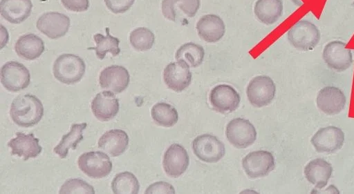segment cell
<instances>
[{
    "label": "cell",
    "instance_id": "4fadbf2b",
    "mask_svg": "<svg viewBox=\"0 0 354 194\" xmlns=\"http://www.w3.org/2000/svg\"><path fill=\"white\" fill-rule=\"evenodd\" d=\"M37 29L52 39L64 36L70 27V19L64 14L48 12L41 14L36 23Z\"/></svg>",
    "mask_w": 354,
    "mask_h": 194
},
{
    "label": "cell",
    "instance_id": "ba28073f",
    "mask_svg": "<svg viewBox=\"0 0 354 194\" xmlns=\"http://www.w3.org/2000/svg\"><path fill=\"white\" fill-rule=\"evenodd\" d=\"M192 149L199 159L208 163L218 162L225 153L224 144L216 137L210 134L197 136L193 140Z\"/></svg>",
    "mask_w": 354,
    "mask_h": 194
},
{
    "label": "cell",
    "instance_id": "f35d334b",
    "mask_svg": "<svg viewBox=\"0 0 354 194\" xmlns=\"http://www.w3.org/2000/svg\"><path fill=\"white\" fill-rule=\"evenodd\" d=\"M352 5L354 6V1H353V2Z\"/></svg>",
    "mask_w": 354,
    "mask_h": 194
},
{
    "label": "cell",
    "instance_id": "4dcf8cb0",
    "mask_svg": "<svg viewBox=\"0 0 354 194\" xmlns=\"http://www.w3.org/2000/svg\"><path fill=\"white\" fill-rule=\"evenodd\" d=\"M111 189L114 193H134L140 190V184L136 177L129 171L117 174L111 182Z\"/></svg>",
    "mask_w": 354,
    "mask_h": 194
},
{
    "label": "cell",
    "instance_id": "603a6c76",
    "mask_svg": "<svg viewBox=\"0 0 354 194\" xmlns=\"http://www.w3.org/2000/svg\"><path fill=\"white\" fill-rule=\"evenodd\" d=\"M32 8L31 0H1L0 13L8 22L20 23L30 14Z\"/></svg>",
    "mask_w": 354,
    "mask_h": 194
},
{
    "label": "cell",
    "instance_id": "f546056e",
    "mask_svg": "<svg viewBox=\"0 0 354 194\" xmlns=\"http://www.w3.org/2000/svg\"><path fill=\"white\" fill-rule=\"evenodd\" d=\"M151 115L153 121L163 127H171L178 119L176 109L173 106L163 102L156 104L151 108Z\"/></svg>",
    "mask_w": 354,
    "mask_h": 194
},
{
    "label": "cell",
    "instance_id": "cb8c5ba5",
    "mask_svg": "<svg viewBox=\"0 0 354 194\" xmlns=\"http://www.w3.org/2000/svg\"><path fill=\"white\" fill-rule=\"evenodd\" d=\"M332 173L331 164L322 158L311 160L304 168L306 178L318 189L323 188L327 184Z\"/></svg>",
    "mask_w": 354,
    "mask_h": 194
},
{
    "label": "cell",
    "instance_id": "4316f807",
    "mask_svg": "<svg viewBox=\"0 0 354 194\" xmlns=\"http://www.w3.org/2000/svg\"><path fill=\"white\" fill-rule=\"evenodd\" d=\"M86 123L73 124L70 131L64 135L59 144L54 148L53 152L60 158H65L69 148L75 150L77 144L83 139V131L86 128Z\"/></svg>",
    "mask_w": 354,
    "mask_h": 194
},
{
    "label": "cell",
    "instance_id": "d590c367",
    "mask_svg": "<svg viewBox=\"0 0 354 194\" xmlns=\"http://www.w3.org/2000/svg\"><path fill=\"white\" fill-rule=\"evenodd\" d=\"M62 3L68 10L84 12L89 7L88 0H61Z\"/></svg>",
    "mask_w": 354,
    "mask_h": 194
},
{
    "label": "cell",
    "instance_id": "2e32d148",
    "mask_svg": "<svg viewBox=\"0 0 354 194\" xmlns=\"http://www.w3.org/2000/svg\"><path fill=\"white\" fill-rule=\"evenodd\" d=\"M200 8V0H162V13L168 20L178 22L194 17Z\"/></svg>",
    "mask_w": 354,
    "mask_h": 194
},
{
    "label": "cell",
    "instance_id": "d4e9b609",
    "mask_svg": "<svg viewBox=\"0 0 354 194\" xmlns=\"http://www.w3.org/2000/svg\"><path fill=\"white\" fill-rule=\"evenodd\" d=\"M45 50L43 40L36 35L28 33L21 36L15 45L16 53L26 60H34Z\"/></svg>",
    "mask_w": 354,
    "mask_h": 194
},
{
    "label": "cell",
    "instance_id": "5bb4252c",
    "mask_svg": "<svg viewBox=\"0 0 354 194\" xmlns=\"http://www.w3.org/2000/svg\"><path fill=\"white\" fill-rule=\"evenodd\" d=\"M189 163L187 151L178 144L169 146L164 154L162 165L166 174L169 177H180L186 171Z\"/></svg>",
    "mask_w": 354,
    "mask_h": 194
},
{
    "label": "cell",
    "instance_id": "f1b7e54d",
    "mask_svg": "<svg viewBox=\"0 0 354 194\" xmlns=\"http://www.w3.org/2000/svg\"><path fill=\"white\" fill-rule=\"evenodd\" d=\"M106 36L100 33L95 34L93 36V39L96 47L89 48L95 50L97 57L100 60H102L105 57L107 52L111 53L113 57L118 55L120 52L119 39L109 34V28H106Z\"/></svg>",
    "mask_w": 354,
    "mask_h": 194
},
{
    "label": "cell",
    "instance_id": "30bf717a",
    "mask_svg": "<svg viewBox=\"0 0 354 194\" xmlns=\"http://www.w3.org/2000/svg\"><path fill=\"white\" fill-rule=\"evenodd\" d=\"M346 43L342 41H332L323 50L322 57L325 64L337 72L347 70L353 63L351 49L346 48Z\"/></svg>",
    "mask_w": 354,
    "mask_h": 194
},
{
    "label": "cell",
    "instance_id": "6da1fadb",
    "mask_svg": "<svg viewBox=\"0 0 354 194\" xmlns=\"http://www.w3.org/2000/svg\"><path fill=\"white\" fill-rule=\"evenodd\" d=\"M10 115L17 125L24 128L31 127L41 119L44 115V106L35 95H20L13 99Z\"/></svg>",
    "mask_w": 354,
    "mask_h": 194
},
{
    "label": "cell",
    "instance_id": "e575fe53",
    "mask_svg": "<svg viewBox=\"0 0 354 194\" xmlns=\"http://www.w3.org/2000/svg\"><path fill=\"white\" fill-rule=\"evenodd\" d=\"M145 193H175L173 186L165 182H155L146 189Z\"/></svg>",
    "mask_w": 354,
    "mask_h": 194
},
{
    "label": "cell",
    "instance_id": "e0dca14e",
    "mask_svg": "<svg viewBox=\"0 0 354 194\" xmlns=\"http://www.w3.org/2000/svg\"><path fill=\"white\" fill-rule=\"evenodd\" d=\"M130 75L122 66L112 65L104 68L99 76V83L102 89L113 93H120L129 86Z\"/></svg>",
    "mask_w": 354,
    "mask_h": 194
},
{
    "label": "cell",
    "instance_id": "d6a6232c",
    "mask_svg": "<svg viewBox=\"0 0 354 194\" xmlns=\"http://www.w3.org/2000/svg\"><path fill=\"white\" fill-rule=\"evenodd\" d=\"M59 193H95L93 187L86 181L73 178L66 180L59 191Z\"/></svg>",
    "mask_w": 354,
    "mask_h": 194
},
{
    "label": "cell",
    "instance_id": "74e56055",
    "mask_svg": "<svg viewBox=\"0 0 354 194\" xmlns=\"http://www.w3.org/2000/svg\"><path fill=\"white\" fill-rule=\"evenodd\" d=\"M291 1L297 6L300 7L303 5V2L301 0H291Z\"/></svg>",
    "mask_w": 354,
    "mask_h": 194
},
{
    "label": "cell",
    "instance_id": "7402d4cb",
    "mask_svg": "<svg viewBox=\"0 0 354 194\" xmlns=\"http://www.w3.org/2000/svg\"><path fill=\"white\" fill-rule=\"evenodd\" d=\"M129 136L121 129H111L105 132L99 139L98 148L112 157L122 155L127 148Z\"/></svg>",
    "mask_w": 354,
    "mask_h": 194
},
{
    "label": "cell",
    "instance_id": "8fae6325",
    "mask_svg": "<svg viewBox=\"0 0 354 194\" xmlns=\"http://www.w3.org/2000/svg\"><path fill=\"white\" fill-rule=\"evenodd\" d=\"M310 142L318 153H334L342 147L344 133L338 127L329 126L319 129L313 135Z\"/></svg>",
    "mask_w": 354,
    "mask_h": 194
},
{
    "label": "cell",
    "instance_id": "3957f363",
    "mask_svg": "<svg viewBox=\"0 0 354 194\" xmlns=\"http://www.w3.org/2000/svg\"><path fill=\"white\" fill-rule=\"evenodd\" d=\"M288 40L295 48L308 51L319 43L321 33L312 22L302 19L295 23L287 32Z\"/></svg>",
    "mask_w": 354,
    "mask_h": 194
},
{
    "label": "cell",
    "instance_id": "9a60e30c",
    "mask_svg": "<svg viewBox=\"0 0 354 194\" xmlns=\"http://www.w3.org/2000/svg\"><path fill=\"white\" fill-rule=\"evenodd\" d=\"M189 66L183 61L169 63L164 69L163 79L167 86L176 92L187 88L192 81Z\"/></svg>",
    "mask_w": 354,
    "mask_h": 194
},
{
    "label": "cell",
    "instance_id": "7c38bea8",
    "mask_svg": "<svg viewBox=\"0 0 354 194\" xmlns=\"http://www.w3.org/2000/svg\"><path fill=\"white\" fill-rule=\"evenodd\" d=\"M240 100L238 92L227 84L217 85L211 90L209 93L212 106L215 110L223 114L236 110Z\"/></svg>",
    "mask_w": 354,
    "mask_h": 194
},
{
    "label": "cell",
    "instance_id": "d6986e66",
    "mask_svg": "<svg viewBox=\"0 0 354 194\" xmlns=\"http://www.w3.org/2000/svg\"><path fill=\"white\" fill-rule=\"evenodd\" d=\"M91 107L93 114L98 120L107 122L116 116L120 104L113 92L105 90L95 95Z\"/></svg>",
    "mask_w": 354,
    "mask_h": 194
},
{
    "label": "cell",
    "instance_id": "52a82bcc",
    "mask_svg": "<svg viewBox=\"0 0 354 194\" xmlns=\"http://www.w3.org/2000/svg\"><path fill=\"white\" fill-rule=\"evenodd\" d=\"M276 86L268 76L259 75L249 83L246 93L250 103L257 108L268 105L274 99Z\"/></svg>",
    "mask_w": 354,
    "mask_h": 194
},
{
    "label": "cell",
    "instance_id": "836d02e7",
    "mask_svg": "<svg viewBox=\"0 0 354 194\" xmlns=\"http://www.w3.org/2000/svg\"><path fill=\"white\" fill-rule=\"evenodd\" d=\"M134 1L135 0H104L107 8L115 14L125 12L133 6Z\"/></svg>",
    "mask_w": 354,
    "mask_h": 194
},
{
    "label": "cell",
    "instance_id": "1f68e13d",
    "mask_svg": "<svg viewBox=\"0 0 354 194\" xmlns=\"http://www.w3.org/2000/svg\"><path fill=\"white\" fill-rule=\"evenodd\" d=\"M131 46L138 51L151 49L155 41L154 34L147 28L140 27L134 29L129 36Z\"/></svg>",
    "mask_w": 354,
    "mask_h": 194
},
{
    "label": "cell",
    "instance_id": "8992f818",
    "mask_svg": "<svg viewBox=\"0 0 354 194\" xmlns=\"http://www.w3.org/2000/svg\"><path fill=\"white\" fill-rule=\"evenodd\" d=\"M226 137L234 147L245 148L251 146L257 139V131L252 123L244 118L232 119L226 126Z\"/></svg>",
    "mask_w": 354,
    "mask_h": 194
},
{
    "label": "cell",
    "instance_id": "44dd1931",
    "mask_svg": "<svg viewBox=\"0 0 354 194\" xmlns=\"http://www.w3.org/2000/svg\"><path fill=\"white\" fill-rule=\"evenodd\" d=\"M196 28L199 37L208 43L218 41L225 32V26L223 19L212 14L201 17Z\"/></svg>",
    "mask_w": 354,
    "mask_h": 194
},
{
    "label": "cell",
    "instance_id": "83f0119b",
    "mask_svg": "<svg viewBox=\"0 0 354 194\" xmlns=\"http://www.w3.org/2000/svg\"><path fill=\"white\" fill-rule=\"evenodd\" d=\"M204 56L205 50L201 45L189 42L178 48L175 58L177 61L185 62L191 68H196L203 63Z\"/></svg>",
    "mask_w": 354,
    "mask_h": 194
},
{
    "label": "cell",
    "instance_id": "7a4b0ae2",
    "mask_svg": "<svg viewBox=\"0 0 354 194\" xmlns=\"http://www.w3.org/2000/svg\"><path fill=\"white\" fill-rule=\"evenodd\" d=\"M86 65L83 59L73 54H62L54 61V77L61 83L74 84L83 77Z\"/></svg>",
    "mask_w": 354,
    "mask_h": 194
},
{
    "label": "cell",
    "instance_id": "5b68a950",
    "mask_svg": "<svg viewBox=\"0 0 354 194\" xmlns=\"http://www.w3.org/2000/svg\"><path fill=\"white\" fill-rule=\"evenodd\" d=\"M1 82L7 90L17 92L29 86L30 74L24 64L15 61H8L1 68Z\"/></svg>",
    "mask_w": 354,
    "mask_h": 194
},
{
    "label": "cell",
    "instance_id": "ffe728a7",
    "mask_svg": "<svg viewBox=\"0 0 354 194\" xmlns=\"http://www.w3.org/2000/svg\"><path fill=\"white\" fill-rule=\"evenodd\" d=\"M8 146L12 155L23 157L24 161L37 157L42 151L39 139L32 133L17 132L16 137L8 142Z\"/></svg>",
    "mask_w": 354,
    "mask_h": 194
},
{
    "label": "cell",
    "instance_id": "277c9868",
    "mask_svg": "<svg viewBox=\"0 0 354 194\" xmlns=\"http://www.w3.org/2000/svg\"><path fill=\"white\" fill-rule=\"evenodd\" d=\"M79 168L91 178H102L112 170L109 157L102 151H89L82 154L77 160Z\"/></svg>",
    "mask_w": 354,
    "mask_h": 194
},
{
    "label": "cell",
    "instance_id": "9c48e42d",
    "mask_svg": "<svg viewBox=\"0 0 354 194\" xmlns=\"http://www.w3.org/2000/svg\"><path fill=\"white\" fill-rule=\"evenodd\" d=\"M243 168L250 178H259L268 175L275 166L274 157L267 151L249 153L242 160Z\"/></svg>",
    "mask_w": 354,
    "mask_h": 194
},
{
    "label": "cell",
    "instance_id": "ac0fdd59",
    "mask_svg": "<svg viewBox=\"0 0 354 194\" xmlns=\"http://www.w3.org/2000/svg\"><path fill=\"white\" fill-rule=\"evenodd\" d=\"M346 101L344 93L335 86H326L322 88L316 99L317 108L329 115H337L343 110Z\"/></svg>",
    "mask_w": 354,
    "mask_h": 194
},
{
    "label": "cell",
    "instance_id": "484cf974",
    "mask_svg": "<svg viewBox=\"0 0 354 194\" xmlns=\"http://www.w3.org/2000/svg\"><path fill=\"white\" fill-rule=\"evenodd\" d=\"M283 10L282 0H257L254 7L256 17L266 25L277 22L281 17Z\"/></svg>",
    "mask_w": 354,
    "mask_h": 194
},
{
    "label": "cell",
    "instance_id": "8d00e7d4",
    "mask_svg": "<svg viewBox=\"0 0 354 194\" xmlns=\"http://www.w3.org/2000/svg\"><path fill=\"white\" fill-rule=\"evenodd\" d=\"M321 193V192H324V193H339V191L333 185L330 186L327 189H325L324 191H318V190H315L314 189L312 193Z\"/></svg>",
    "mask_w": 354,
    "mask_h": 194
}]
</instances>
